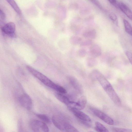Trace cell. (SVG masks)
<instances>
[{
    "label": "cell",
    "instance_id": "obj_18",
    "mask_svg": "<svg viewBox=\"0 0 132 132\" xmlns=\"http://www.w3.org/2000/svg\"><path fill=\"white\" fill-rule=\"evenodd\" d=\"M87 101V100L86 97L83 96L79 98L77 102L81 107V110L85 108Z\"/></svg>",
    "mask_w": 132,
    "mask_h": 132
},
{
    "label": "cell",
    "instance_id": "obj_10",
    "mask_svg": "<svg viewBox=\"0 0 132 132\" xmlns=\"http://www.w3.org/2000/svg\"><path fill=\"white\" fill-rule=\"evenodd\" d=\"M118 7L121 11L129 19L132 20V12L128 7L122 3H119Z\"/></svg>",
    "mask_w": 132,
    "mask_h": 132
},
{
    "label": "cell",
    "instance_id": "obj_22",
    "mask_svg": "<svg viewBox=\"0 0 132 132\" xmlns=\"http://www.w3.org/2000/svg\"><path fill=\"white\" fill-rule=\"evenodd\" d=\"M92 44V42L91 40L88 39L81 42L80 44L81 46H86L91 45Z\"/></svg>",
    "mask_w": 132,
    "mask_h": 132
},
{
    "label": "cell",
    "instance_id": "obj_27",
    "mask_svg": "<svg viewBox=\"0 0 132 132\" xmlns=\"http://www.w3.org/2000/svg\"><path fill=\"white\" fill-rule=\"evenodd\" d=\"M112 4H115L116 3V0H108Z\"/></svg>",
    "mask_w": 132,
    "mask_h": 132
},
{
    "label": "cell",
    "instance_id": "obj_28",
    "mask_svg": "<svg viewBox=\"0 0 132 132\" xmlns=\"http://www.w3.org/2000/svg\"></svg>",
    "mask_w": 132,
    "mask_h": 132
},
{
    "label": "cell",
    "instance_id": "obj_9",
    "mask_svg": "<svg viewBox=\"0 0 132 132\" xmlns=\"http://www.w3.org/2000/svg\"><path fill=\"white\" fill-rule=\"evenodd\" d=\"M69 79L70 83L75 89L80 93L83 92V87L76 78L74 77L70 76L69 77Z\"/></svg>",
    "mask_w": 132,
    "mask_h": 132
},
{
    "label": "cell",
    "instance_id": "obj_11",
    "mask_svg": "<svg viewBox=\"0 0 132 132\" xmlns=\"http://www.w3.org/2000/svg\"><path fill=\"white\" fill-rule=\"evenodd\" d=\"M90 52L92 56L95 58L101 54L102 51L98 45L94 44L92 45L90 48Z\"/></svg>",
    "mask_w": 132,
    "mask_h": 132
},
{
    "label": "cell",
    "instance_id": "obj_17",
    "mask_svg": "<svg viewBox=\"0 0 132 132\" xmlns=\"http://www.w3.org/2000/svg\"><path fill=\"white\" fill-rule=\"evenodd\" d=\"M86 64L87 66L89 67H93L96 65L97 63V61L95 57H88L86 60Z\"/></svg>",
    "mask_w": 132,
    "mask_h": 132
},
{
    "label": "cell",
    "instance_id": "obj_16",
    "mask_svg": "<svg viewBox=\"0 0 132 132\" xmlns=\"http://www.w3.org/2000/svg\"><path fill=\"white\" fill-rule=\"evenodd\" d=\"M124 26L125 31L132 36V27L129 22L125 19H123Z\"/></svg>",
    "mask_w": 132,
    "mask_h": 132
},
{
    "label": "cell",
    "instance_id": "obj_3",
    "mask_svg": "<svg viewBox=\"0 0 132 132\" xmlns=\"http://www.w3.org/2000/svg\"><path fill=\"white\" fill-rule=\"evenodd\" d=\"M30 125L34 132H48L49 129L45 123L41 121L34 119L30 121Z\"/></svg>",
    "mask_w": 132,
    "mask_h": 132
},
{
    "label": "cell",
    "instance_id": "obj_8",
    "mask_svg": "<svg viewBox=\"0 0 132 132\" xmlns=\"http://www.w3.org/2000/svg\"><path fill=\"white\" fill-rule=\"evenodd\" d=\"M73 114L80 120L90 122L91 119L87 114L78 109L71 108L69 109Z\"/></svg>",
    "mask_w": 132,
    "mask_h": 132
},
{
    "label": "cell",
    "instance_id": "obj_23",
    "mask_svg": "<svg viewBox=\"0 0 132 132\" xmlns=\"http://www.w3.org/2000/svg\"><path fill=\"white\" fill-rule=\"evenodd\" d=\"M126 54L129 62L132 65V53L129 51H126Z\"/></svg>",
    "mask_w": 132,
    "mask_h": 132
},
{
    "label": "cell",
    "instance_id": "obj_13",
    "mask_svg": "<svg viewBox=\"0 0 132 132\" xmlns=\"http://www.w3.org/2000/svg\"><path fill=\"white\" fill-rule=\"evenodd\" d=\"M55 95L56 97L59 101L62 103H64L66 105L70 101L68 98L66 96L60 93H56Z\"/></svg>",
    "mask_w": 132,
    "mask_h": 132
},
{
    "label": "cell",
    "instance_id": "obj_1",
    "mask_svg": "<svg viewBox=\"0 0 132 132\" xmlns=\"http://www.w3.org/2000/svg\"><path fill=\"white\" fill-rule=\"evenodd\" d=\"M27 70L34 76L45 85L56 91L58 90L60 85L55 84L46 76L29 65H27Z\"/></svg>",
    "mask_w": 132,
    "mask_h": 132
},
{
    "label": "cell",
    "instance_id": "obj_4",
    "mask_svg": "<svg viewBox=\"0 0 132 132\" xmlns=\"http://www.w3.org/2000/svg\"><path fill=\"white\" fill-rule=\"evenodd\" d=\"M2 32L10 37L15 38L16 36V26L12 22H9L5 24L1 27Z\"/></svg>",
    "mask_w": 132,
    "mask_h": 132
},
{
    "label": "cell",
    "instance_id": "obj_2",
    "mask_svg": "<svg viewBox=\"0 0 132 132\" xmlns=\"http://www.w3.org/2000/svg\"><path fill=\"white\" fill-rule=\"evenodd\" d=\"M100 84L112 101L117 106H120L121 102L120 98L106 78L102 80Z\"/></svg>",
    "mask_w": 132,
    "mask_h": 132
},
{
    "label": "cell",
    "instance_id": "obj_26",
    "mask_svg": "<svg viewBox=\"0 0 132 132\" xmlns=\"http://www.w3.org/2000/svg\"><path fill=\"white\" fill-rule=\"evenodd\" d=\"M18 126V130H20V131H21V130H22V122L20 120L19 121Z\"/></svg>",
    "mask_w": 132,
    "mask_h": 132
},
{
    "label": "cell",
    "instance_id": "obj_7",
    "mask_svg": "<svg viewBox=\"0 0 132 132\" xmlns=\"http://www.w3.org/2000/svg\"><path fill=\"white\" fill-rule=\"evenodd\" d=\"M19 102L22 106L24 108L30 110L32 106V100L28 95L26 93L22 94L19 99Z\"/></svg>",
    "mask_w": 132,
    "mask_h": 132
},
{
    "label": "cell",
    "instance_id": "obj_25",
    "mask_svg": "<svg viewBox=\"0 0 132 132\" xmlns=\"http://www.w3.org/2000/svg\"><path fill=\"white\" fill-rule=\"evenodd\" d=\"M0 20L1 21V20H4L5 18V14L4 12L1 10H0Z\"/></svg>",
    "mask_w": 132,
    "mask_h": 132
},
{
    "label": "cell",
    "instance_id": "obj_15",
    "mask_svg": "<svg viewBox=\"0 0 132 132\" xmlns=\"http://www.w3.org/2000/svg\"><path fill=\"white\" fill-rule=\"evenodd\" d=\"M95 127L96 130L98 132H108L107 129L100 123L96 121L95 122Z\"/></svg>",
    "mask_w": 132,
    "mask_h": 132
},
{
    "label": "cell",
    "instance_id": "obj_24",
    "mask_svg": "<svg viewBox=\"0 0 132 132\" xmlns=\"http://www.w3.org/2000/svg\"><path fill=\"white\" fill-rule=\"evenodd\" d=\"M109 16L110 19L113 21H116L117 18L116 15L114 13H112L110 14Z\"/></svg>",
    "mask_w": 132,
    "mask_h": 132
},
{
    "label": "cell",
    "instance_id": "obj_19",
    "mask_svg": "<svg viewBox=\"0 0 132 132\" xmlns=\"http://www.w3.org/2000/svg\"><path fill=\"white\" fill-rule=\"evenodd\" d=\"M36 116L38 118L45 123H49L50 122V120L48 117L45 114H36Z\"/></svg>",
    "mask_w": 132,
    "mask_h": 132
},
{
    "label": "cell",
    "instance_id": "obj_12",
    "mask_svg": "<svg viewBox=\"0 0 132 132\" xmlns=\"http://www.w3.org/2000/svg\"><path fill=\"white\" fill-rule=\"evenodd\" d=\"M82 34L84 37L91 40L95 38L96 33L95 30L90 29L85 31Z\"/></svg>",
    "mask_w": 132,
    "mask_h": 132
},
{
    "label": "cell",
    "instance_id": "obj_21",
    "mask_svg": "<svg viewBox=\"0 0 132 132\" xmlns=\"http://www.w3.org/2000/svg\"><path fill=\"white\" fill-rule=\"evenodd\" d=\"M87 52L86 50L83 49H80L79 50L78 52V54L79 56L81 57H84L86 55Z\"/></svg>",
    "mask_w": 132,
    "mask_h": 132
},
{
    "label": "cell",
    "instance_id": "obj_20",
    "mask_svg": "<svg viewBox=\"0 0 132 132\" xmlns=\"http://www.w3.org/2000/svg\"><path fill=\"white\" fill-rule=\"evenodd\" d=\"M112 129L113 131L114 132H132V130L131 129L123 128H112Z\"/></svg>",
    "mask_w": 132,
    "mask_h": 132
},
{
    "label": "cell",
    "instance_id": "obj_14",
    "mask_svg": "<svg viewBox=\"0 0 132 132\" xmlns=\"http://www.w3.org/2000/svg\"><path fill=\"white\" fill-rule=\"evenodd\" d=\"M69 42L72 45H77L80 43L81 42V39L78 36L73 35L70 38Z\"/></svg>",
    "mask_w": 132,
    "mask_h": 132
},
{
    "label": "cell",
    "instance_id": "obj_5",
    "mask_svg": "<svg viewBox=\"0 0 132 132\" xmlns=\"http://www.w3.org/2000/svg\"><path fill=\"white\" fill-rule=\"evenodd\" d=\"M91 110L94 115L105 123L111 125L114 124L113 119L101 111L94 108H91Z\"/></svg>",
    "mask_w": 132,
    "mask_h": 132
},
{
    "label": "cell",
    "instance_id": "obj_6",
    "mask_svg": "<svg viewBox=\"0 0 132 132\" xmlns=\"http://www.w3.org/2000/svg\"><path fill=\"white\" fill-rule=\"evenodd\" d=\"M53 123L55 126L62 131H65V127L67 122L59 116L55 115L52 117Z\"/></svg>",
    "mask_w": 132,
    "mask_h": 132
}]
</instances>
